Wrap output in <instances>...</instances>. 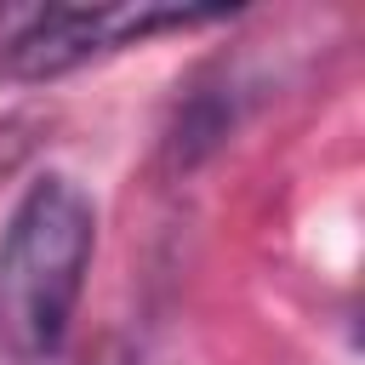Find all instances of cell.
Listing matches in <instances>:
<instances>
[{
	"label": "cell",
	"instance_id": "1",
	"mask_svg": "<svg viewBox=\"0 0 365 365\" xmlns=\"http://www.w3.org/2000/svg\"><path fill=\"white\" fill-rule=\"evenodd\" d=\"M97 251V205L74 177H34L0 234V342L40 365L63 348Z\"/></svg>",
	"mask_w": 365,
	"mask_h": 365
},
{
	"label": "cell",
	"instance_id": "2",
	"mask_svg": "<svg viewBox=\"0 0 365 365\" xmlns=\"http://www.w3.org/2000/svg\"><path fill=\"white\" fill-rule=\"evenodd\" d=\"M222 11H182V6H46L11 46H6V68L17 80H51L80 68L86 57L143 40L154 29H182V23H205Z\"/></svg>",
	"mask_w": 365,
	"mask_h": 365
},
{
	"label": "cell",
	"instance_id": "3",
	"mask_svg": "<svg viewBox=\"0 0 365 365\" xmlns=\"http://www.w3.org/2000/svg\"><path fill=\"white\" fill-rule=\"evenodd\" d=\"M91 365H137V354H131L125 342H103V348L91 354Z\"/></svg>",
	"mask_w": 365,
	"mask_h": 365
}]
</instances>
